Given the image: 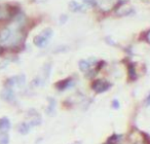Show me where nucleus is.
I'll use <instances>...</instances> for the list:
<instances>
[{
  "label": "nucleus",
  "mask_w": 150,
  "mask_h": 144,
  "mask_svg": "<svg viewBox=\"0 0 150 144\" xmlns=\"http://www.w3.org/2000/svg\"><path fill=\"white\" fill-rule=\"evenodd\" d=\"M73 144H81V142H75V143H73Z\"/></svg>",
  "instance_id": "21"
},
{
  "label": "nucleus",
  "mask_w": 150,
  "mask_h": 144,
  "mask_svg": "<svg viewBox=\"0 0 150 144\" xmlns=\"http://www.w3.org/2000/svg\"><path fill=\"white\" fill-rule=\"evenodd\" d=\"M48 101H50V103H48V106L47 108H46V113H47L50 116H52V115H54V113H56V100L52 98H50L48 99Z\"/></svg>",
  "instance_id": "9"
},
{
  "label": "nucleus",
  "mask_w": 150,
  "mask_h": 144,
  "mask_svg": "<svg viewBox=\"0 0 150 144\" xmlns=\"http://www.w3.org/2000/svg\"><path fill=\"white\" fill-rule=\"evenodd\" d=\"M127 73H129V78L131 80L137 79V74H136V68L133 63H129L127 65Z\"/></svg>",
  "instance_id": "12"
},
{
  "label": "nucleus",
  "mask_w": 150,
  "mask_h": 144,
  "mask_svg": "<svg viewBox=\"0 0 150 144\" xmlns=\"http://www.w3.org/2000/svg\"><path fill=\"white\" fill-rule=\"evenodd\" d=\"M142 134V139H143L144 144H150V135L146 133H141Z\"/></svg>",
  "instance_id": "17"
},
{
  "label": "nucleus",
  "mask_w": 150,
  "mask_h": 144,
  "mask_svg": "<svg viewBox=\"0 0 150 144\" xmlns=\"http://www.w3.org/2000/svg\"><path fill=\"white\" fill-rule=\"evenodd\" d=\"M74 84V82L71 77H67L65 79H62L60 82H58L56 84V88L58 89L59 91H65L67 89L71 88V87Z\"/></svg>",
  "instance_id": "5"
},
{
  "label": "nucleus",
  "mask_w": 150,
  "mask_h": 144,
  "mask_svg": "<svg viewBox=\"0 0 150 144\" xmlns=\"http://www.w3.org/2000/svg\"><path fill=\"white\" fill-rule=\"evenodd\" d=\"M112 107L114 109H118L119 108V102H118V101H117V100H113Z\"/></svg>",
  "instance_id": "18"
},
{
  "label": "nucleus",
  "mask_w": 150,
  "mask_h": 144,
  "mask_svg": "<svg viewBox=\"0 0 150 144\" xmlns=\"http://www.w3.org/2000/svg\"><path fill=\"white\" fill-rule=\"evenodd\" d=\"M11 16H13V13L8 5H0V21H6Z\"/></svg>",
  "instance_id": "6"
},
{
  "label": "nucleus",
  "mask_w": 150,
  "mask_h": 144,
  "mask_svg": "<svg viewBox=\"0 0 150 144\" xmlns=\"http://www.w3.org/2000/svg\"><path fill=\"white\" fill-rule=\"evenodd\" d=\"M11 123L7 117H2L0 118V132L1 133H6L11 130Z\"/></svg>",
  "instance_id": "8"
},
{
  "label": "nucleus",
  "mask_w": 150,
  "mask_h": 144,
  "mask_svg": "<svg viewBox=\"0 0 150 144\" xmlns=\"http://www.w3.org/2000/svg\"><path fill=\"white\" fill-rule=\"evenodd\" d=\"M1 98L7 102H13L15 100V93L11 87H5L4 90L1 92Z\"/></svg>",
  "instance_id": "7"
},
{
  "label": "nucleus",
  "mask_w": 150,
  "mask_h": 144,
  "mask_svg": "<svg viewBox=\"0 0 150 144\" xmlns=\"http://www.w3.org/2000/svg\"><path fill=\"white\" fill-rule=\"evenodd\" d=\"M31 130V125L29 123H21L19 126H18V131H19L20 134L22 135H26L28 134Z\"/></svg>",
  "instance_id": "10"
},
{
  "label": "nucleus",
  "mask_w": 150,
  "mask_h": 144,
  "mask_svg": "<svg viewBox=\"0 0 150 144\" xmlns=\"http://www.w3.org/2000/svg\"><path fill=\"white\" fill-rule=\"evenodd\" d=\"M145 105L146 106H150V94L147 96V98H146L145 100Z\"/></svg>",
  "instance_id": "19"
},
{
  "label": "nucleus",
  "mask_w": 150,
  "mask_h": 144,
  "mask_svg": "<svg viewBox=\"0 0 150 144\" xmlns=\"http://www.w3.org/2000/svg\"><path fill=\"white\" fill-rule=\"evenodd\" d=\"M122 139V135H119V134H113L110 137L107 139L106 143L105 144H119Z\"/></svg>",
  "instance_id": "11"
},
{
  "label": "nucleus",
  "mask_w": 150,
  "mask_h": 144,
  "mask_svg": "<svg viewBox=\"0 0 150 144\" xmlns=\"http://www.w3.org/2000/svg\"><path fill=\"white\" fill-rule=\"evenodd\" d=\"M9 143V136L6 133H2L0 135V144H8Z\"/></svg>",
  "instance_id": "16"
},
{
  "label": "nucleus",
  "mask_w": 150,
  "mask_h": 144,
  "mask_svg": "<svg viewBox=\"0 0 150 144\" xmlns=\"http://www.w3.org/2000/svg\"><path fill=\"white\" fill-rule=\"evenodd\" d=\"M111 88V84H109L106 80L102 79H96L92 84V89L97 93V94H101V93H105Z\"/></svg>",
  "instance_id": "3"
},
{
  "label": "nucleus",
  "mask_w": 150,
  "mask_h": 144,
  "mask_svg": "<svg viewBox=\"0 0 150 144\" xmlns=\"http://www.w3.org/2000/svg\"><path fill=\"white\" fill-rule=\"evenodd\" d=\"M26 82V78L25 75H19V76H15V77H11L6 82V87H13L18 86V87H23Z\"/></svg>",
  "instance_id": "4"
},
{
  "label": "nucleus",
  "mask_w": 150,
  "mask_h": 144,
  "mask_svg": "<svg viewBox=\"0 0 150 144\" xmlns=\"http://www.w3.org/2000/svg\"><path fill=\"white\" fill-rule=\"evenodd\" d=\"M50 71H52V64L48 63L44 66V69H43V75H44V78L45 79H48L50 75Z\"/></svg>",
  "instance_id": "15"
},
{
  "label": "nucleus",
  "mask_w": 150,
  "mask_h": 144,
  "mask_svg": "<svg viewBox=\"0 0 150 144\" xmlns=\"http://www.w3.org/2000/svg\"><path fill=\"white\" fill-rule=\"evenodd\" d=\"M21 40V35L13 28L6 27L0 30V44L1 45H16Z\"/></svg>",
  "instance_id": "1"
},
{
  "label": "nucleus",
  "mask_w": 150,
  "mask_h": 144,
  "mask_svg": "<svg viewBox=\"0 0 150 144\" xmlns=\"http://www.w3.org/2000/svg\"><path fill=\"white\" fill-rule=\"evenodd\" d=\"M69 6H70L71 11H80L82 9V5L79 4V3H77L76 1H72V2H70Z\"/></svg>",
  "instance_id": "14"
},
{
  "label": "nucleus",
  "mask_w": 150,
  "mask_h": 144,
  "mask_svg": "<svg viewBox=\"0 0 150 144\" xmlns=\"http://www.w3.org/2000/svg\"><path fill=\"white\" fill-rule=\"evenodd\" d=\"M52 34H54V32H52V29L43 30L39 35L35 36V38H34V44L36 46H38V48H44L50 42Z\"/></svg>",
  "instance_id": "2"
},
{
  "label": "nucleus",
  "mask_w": 150,
  "mask_h": 144,
  "mask_svg": "<svg viewBox=\"0 0 150 144\" xmlns=\"http://www.w3.org/2000/svg\"><path fill=\"white\" fill-rule=\"evenodd\" d=\"M79 69L81 71H83V72H86V71H88L91 69V67L93 66V63H91L88 60H81L79 62Z\"/></svg>",
  "instance_id": "13"
},
{
  "label": "nucleus",
  "mask_w": 150,
  "mask_h": 144,
  "mask_svg": "<svg viewBox=\"0 0 150 144\" xmlns=\"http://www.w3.org/2000/svg\"><path fill=\"white\" fill-rule=\"evenodd\" d=\"M147 38H148V41L150 42V31H149V33H148V36H147Z\"/></svg>",
  "instance_id": "20"
}]
</instances>
